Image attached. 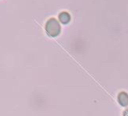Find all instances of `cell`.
Returning a JSON list of instances; mask_svg holds the SVG:
<instances>
[{
  "label": "cell",
  "instance_id": "cell-4",
  "mask_svg": "<svg viewBox=\"0 0 128 116\" xmlns=\"http://www.w3.org/2000/svg\"><path fill=\"white\" fill-rule=\"evenodd\" d=\"M124 116H128V109L125 110V112H124Z\"/></svg>",
  "mask_w": 128,
  "mask_h": 116
},
{
  "label": "cell",
  "instance_id": "cell-2",
  "mask_svg": "<svg viewBox=\"0 0 128 116\" xmlns=\"http://www.w3.org/2000/svg\"><path fill=\"white\" fill-rule=\"evenodd\" d=\"M118 101L122 106H127L128 105V94L125 92H121L118 95Z\"/></svg>",
  "mask_w": 128,
  "mask_h": 116
},
{
  "label": "cell",
  "instance_id": "cell-3",
  "mask_svg": "<svg viewBox=\"0 0 128 116\" xmlns=\"http://www.w3.org/2000/svg\"><path fill=\"white\" fill-rule=\"evenodd\" d=\"M59 20H60L63 24H67V23L70 22L71 16H70V14L67 13V12H61V13L59 14Z\"/></svg>",
  "mask_w": 128,
  "mask_h": 116
},
{
  "label": "cell",
  "instance_id": "cell-1",
  "mask_svg": "<svg viewBox=\"0 0 128 116\" xmlns=\"http://www.w3.org/2000/svg\"><path fill=\"white\" fill-rule=\"evenodd\" d=\"M45 30L47 32V34L49 36H52V37H55L57 36L59 33H60V25H59V22L55 19V18H51L49 19L46 24H45Z\"/></svg>",
  "mask_w": 128,
  "mask_h": 116
}]
</instances>
